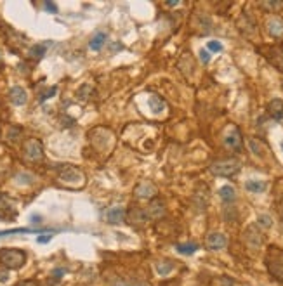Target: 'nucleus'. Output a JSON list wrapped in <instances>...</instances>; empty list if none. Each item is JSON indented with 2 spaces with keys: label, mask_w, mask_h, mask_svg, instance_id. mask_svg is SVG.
Returning a JSON list of instances; mask_svg holds the SVG:
<instances>
[{
  "label": "nucleus",
  "mask_w": 283,
  "mask_h": 286,
  "mask_svg": "<svg viewBox=\"0 0 283 286\" xmlns=\"http://www.w3.org/2000/svg\"><path fill=\"white\" fill-rule=\"evenodd\" d=\"M57 179L68 187H82L85 186V173L82 172L78 166L64 163V165H57Z\"/></svg>",
  "instance_id": "obj_1"
},
{
  "label": "nucleus",
  "mask_w": 283,
  "mask_h": 286,
  "mask_svg": "<svg viewBox=\"0 0 283 286\" xmlns=\"http://www.w3.org/2000/svg\"><path fill=\"white\" fill-rule=\"evenodd\" d=\"M0 264L7 271H17L26 264V252L19 248H2L0 250Z\"/></svg>",
  "instance_id": "obj_2"
},
{
  "label": "nucleus",
  "mask_w": 283,
  "mask_h": 286,
  "mask_svg": "<svg viewBox=\"0 0 283 286\" xmlns=\"http://www.w3.org/2000/svg\"><path fill=\"white\" fill-rule=\"evenodd\" d=\"M266 267L270 274L277 281L283 283V250L278 246H271L266 253Z\"/></svg>",
  "instance_id": "obj_3"
},
{
  "label": "nucleus",
  "mask_w": 283,
  "mask_h": 286,
  "mask_svg": "<svg viewBox=\"0 0 283 286\" xmlns=\"http://www.w3.org/2000/svg\"><path fill=\"white\" fill-rule=\"evenodd\" d=\"M242 163L237 158H224V160H217L209 166V170L217 177H233L240 172Z\"/></svg>",
  "instance_id": "obj_4"
},
{
  "label": "nucleus",
  "mask_w": 283,
  "mask_h": 286,
  "mask_svg": "<svg viewBox=\"0 0 283 286\" xmlns=\"http://www.w3.org/2000/svg\"><path fill=\"white\" fill-rule=\"evenodd\" d=\"M24 158L30 161H40L43 160V146L38 139H26L23 144Z\"/></svg>",
  "instance_id": "obj_5"
},
{
  "label": "nucleus",
  "mask_w": 283,
  "mask_h": 286,
  "mask_svg": "<svg viewBox=\"0 0 283 286\" xmlns=\"http://www.w3.org/2000/svg\"><path fill=\"white\" fill-rule=\"evenodd\" d=\"M125 220L134 227H143L150 222V215L146 213V208H141V206H132L130 210H127Z\"/></svg>",
  "instance_id": "obj_6"
},
{
  "label": "nucleus",
  "mask_w": 283,
  "mask_h": 286,
  "mask_svg": "<svg viewBox=\"0 0 283 286\" xmlns=\"http://www.w3.org/2000/svg\"><path fill=\"white\" fill-rule=\"evenodd\" d=\"M243 240H245V245L249 246L250 250H259L261 245H263V233L259 231L257 226H249L245 229V234H243Z\"/></svg>",
  "instance_id": "obj_7"
},
{
  "label": "nucleus",
  "mask_w": 283,
  "mask_h": 286,
  "mask_svg": "<svg viewBox=\"0 0 283 286\" xmlns=\"http://www.w3.org/2000/svg\"><path fill=\"white\" fill-rule=\"evenodd\" d=\"M134 194H136L137 198H143V200H155L157 194H158V191H157V187H155L153 182H150V180H143V182H139L136 186Z\"/></svg>",
  "instance_id": "obj_8"
},
{
  "label": "nucleus",
  "mask_w": 283,
  "mask_h": 286,
  "mask_svg": "<svg viewBox=\"0 0 283 286\" xmlns=\"http://www.w3.org/2000/svg\"><path fill=\"white\" fill-rule=\"evenodd\" d=\"M266 57L275 68L283 71V43L280 45H273L266 50Z\"/></svg>",
  "instance_id": "obj_9"
},
{
  "label": "nucleus",
  "mask_w": 283,
  "mask_h": 286,
  "mask_svg": "<svg viewBox=\"0 0 283 286\" xmlns=\"http://www.w3.org/2000/svg\"><path fill=\"white\" fill-rule=\"evenodd\" d=\"M242 143H243V137L238 127H233V129L224 136V144H226L228 147H231V149H240Z\"/></svg>",
  "instance_id": "obj_10"
},
{
  "label": "nucleus",
  "mask_w": 283,
  "mask_h": 286,
  "mask_svg": "<svg viewBox=\"0 0 283 286\" xmlns=\"http://www.w3.org/2000/svg\"><path fill=\"white\" fill-rule=\"evenodd\" d=\"M228 245V238L221 233H212L207 236V248L212 250V252H217V250L226 248Z\"/></svg>",
  "instance_id": "obj_11"
},
{
  "label": "nucleus",
  "mask_w": 283,
  "mask_h": 286,
  "mask_svg": "<svg viewBox=\"0 0 283 286\" xmlns=\"http://www.w3.org/2000/svg\"><path fill=\"white\" fill-rule=\"evenodd\" d=\"M16 208H14L12 201L0 193V219H14L16 217Z\"/></svg>",
  "instance_id": "obj_12"
},
{
  "label": "nucleus",
  "mask_w": 283,
  "mask_h": 286,
  "mask_svg": "<svg viewBox=\"0 0 283 286\" xmlns=\"http://www.w3.org/2000/svg\"><path fill=\"white\" fill-rule=\"evenodd\" d=\"M125 215H127V210L123 208V206H111L106 212V220L108 224L117 226V224H122L123 220H125Z\"/></svg>",
  "instance_id": "obj_13"
},
{
  "label": "nucleus",
  "mask_w": 283,
  "mask_h": 286,
  "mask_svg": "<svg viewBox=\"0 0 283 286\" xmlns=\"http://www.w3.org/2000/svg\"><path fill=\"white\" fill-rule=\"evenodd\" d=\"M9 99L14 106H23V104L28 103V94L23 87H12L9 90Z\"/></svg>",
  "instance_id": "obj_14"
},
{
  "label": "nucleus",
  "mask_w": 283,
  "mask_h": 286,
  "mask_svg": "<svg viewBox=\"0 0 283 286\" xmlns=\"http://www.w3.org/2000/svg\"><path fill=\"white\" fill-rule=\"evenodd\" d=\"M165 203H163L162 200H158V198H155V200H151L150 206L146 208V213L150 215V219H162L163 215H165Z\"/></svg>",
  "instance_id": "obj_15"
},
{
  "label": "nucleus",
  "mask_w": 283,
  "mask_h": 286,
  "mask_svg": "<svg viewBox=\"0 0 283 286\" xmlns=\"http://www.w3.org/2000/svg\"><path fill=\"white\" fill-rule=\"evenodd\" d=\"M268 113L273 120H282L283 118V101L282 99H273L268 104Z\"/></svg>",
  "instance_id": "obj_16"
},
{
  "label": "nucleus",
  "mask_w": 283,
  "mask_h": 286,
  "mask_svg": "<svg viewBox=\"0 0 283 286\" xmlns=\"http://www.w3.org/2000/svg\"><path fill=\"white\" fill-rule=\"evenodd\" d=\"M268 31H270L273 37H280L283 33V21L278 19V17H273V19L268 21Z\"/></svg>",
  "instance_id": "obj_17"
},
{
  "label": "nucleus",
  "mask_w": 283,
  "mask_h": 286,
  "mask_svg": "<svg viewBox=\"0 0 283 286\" xmlns=\"http://www.w3.org/2000/svg\"><path fill=\"white\" fill-rule=\"evenodd\" d=\"M266 187H268V184L264 182V180H249V182L245 184V189L247 191H250V193H256V194H259V193H264L266 191Z\"/></svg>",
  "instance_id": "obj_18"
},
{
  "label": "nucleus",
  "mask_w": 283,
  "mask_h": 286,
  "mask_svg": "<svg viewBox=\"0 0 283 286\" xmlns=\"http://www.w3.org/2000/svg\"><path fill=\"white\" fill-rule=\"evenodd\" d=\"M219 196L223 201L231 203V201H235V198H237V191H235V187H231V186H223L219 189Z\"/></svg>",
  "instance_id": "obj_19"
},
{
  "label": "nucleus",
  "mask_w": 283,
  "mask_h": 286,
  "mask_svg": "<svg viewBox=\"0 0 283 286\" xmlns=\"http://www.w3.org/2000/svg\"><path fill=\"white\" fill-rule=\"evenodd\" d=\"M249 146L256 156H264V154H266V147H264V144L259 143V139H256V137H250Z\"/></svg>",
  "instance_id": "obj_20"
},
{
  "label": "nucleus",
  "mask_w": 283,
  "mask_h": 286,
  "mask_svg": "<svg viewBox=\"0 0 283 286\" xmlns=\"http://www.w3.org/2000/svg\"><path fill=\"white\" fill-rule=\"evenodd\" d=\"M148 104H150V108L155 113H162V111L165 110V103H163V99L158 96H151L150 99H148Z\"/></svg>",
  "instance_id": "obj_21"
},
{
  "label": "nucleus",
  "mask_w": 283,
  "mask_h": 286,
  "mask_svg": "<svg viewBox=\"0 0 283 286\" xmlns=\"http://www.w3.org/2000/svg\"><path fill=\"white\" fill-rule=\"evenodd\" d=\"M104 42H106V33H103V31H99V33L96 35V37L90 40L89 47L92 50H101V47L104 45Z\"/></svg>",
  "instance_id": "obj_22"
},
{
  "label": "nucleus",
  "mask_w": 283,
  "mask_h": 286,
  "mask_svg": "<svg viewBox=\"0 0 283 286\" xmlns=\"http://www.w3.org/2000/svg\"><path fill=\"white\" fill-rule=\"evenodd\" d=\"M172 269H174V264L170 262V260H163V262L157 264V273L160 274V276H167V274H170V271Z\"/></svg>",
  "instance_id": "obj_23"
},
{
  "label": "nucleus",
  "mask_w": 283,
  "mask_h": 286,
  "mask_svg": "<svg viewBox=\"0 0 283 286\" xmlns=\"http://www.w3.org/2000/svg\"><path fill=\"white\" fill-rule=\"evenodd\" d=\"M45 50H47V45L45 43H38V45H33L30 50V56L33 57V59H42L43 56H45Z\"/></svg>",
  "instance_id": "obj_24"
},
{
  "label": "nucleus",
  "mask_w": 283,
  "mask_h": 286,
  "mask_svg": "<svg viewBox=\"0 0 283 286\" xmlns=\"http://www.w3.org/2000/svg\"><path fill=\"white\" fill-rule=\"evenodd\" d=\"M176 248H177V252L183 253V255H193V253L198 250V245H195V243H184V245H177Z\"/></svg>",
  "instance_id": "obj_25"
},
{
  "label": "nucleus",
  "mask_w": 283,
  "mask_h": 286,
  "mask_svg": "<svg viewBox=\"0 0 283 286\" xmlns=\"http://www.w3.org/2000/svg\"><path fill=\"white\" fill-rule=\"evenodd\" d=\"M261 7L266 9V10H271V12H275V10L283 9V2H271V0H266V2H261Z\"/></svg>",
  "instance_id": "obj_26"
},
{
  "label": "nucleus",
  "mask_w": 283,
  "mask_h": 286,
  "mask_svg": "<svg viewBox=\"0 0 283 286\" xmlns=\"http://www.w3.org/2000/svg\"><path fill=\"white\" fill-rule=\"evenodd\" d=\"M273 226V220H271L270 215H259L257 219V227H264V229H270Z\"/></svg>",
  "instance_id": "obj_27"
},
{
  "label": "nucleus",
  "mask_w": 283,
  "mask_h": 286,
  "mask_svg": "<svg viewBox=\"0 0 283 286\" xmlns=\"http://www.w3.org/2000/svg\"><path fill=\"white\" fill-rule=\"evenodd\" d=\"M90 92H92V89H90L89 83H85V85H82L80 89H78L77 96L80 97L82 101H85V99H89V97H90Z\"/></svg>",
  "instance_id": "obj_28"
},
{
  "label": "nucleus",
  "mask_w": 283,
  "mask_h": 286,
  "mask_svg": "<svg viewBox=\"0 0 283 286\" xmlns=\"http://www.w3.org/2000/svg\"><path fill=\"white\" fill-rule=\"evenodd\" d=\"M207 49H209V50H212V52H221V50H223V45H221V42L212 40V42H209V45H207Z\"/></svg>",
  "instance_id": "obj_29"
},
{
  "label": "nucleus",
  "mask_w": 283,
  "mask_h": 286,
  "mask_svg": "<svg viewBox=\"0 0 283 286\" xmlns=\"http://www.w3.org/2000/svg\"><path fill=\"white\" fill-rule=\"evenodd\" d=\"M16 286H40L37 280H23V281H17Z\"/></svg>",
  "instance_id": "obj_30"
},
{
  "label": "nucleus",
  "mask_w": 283,
  "mask_h": 286,
  "mask_svg": "<svg viewBox=\"0 0 283 286\" xmlns=\"http://www.w3.org/2000/svg\"><path fill=\"white\" fill-rule=\"evenodd\" d=\"M200 61H202L203 64H207L210 61V52L207 49H202L200 50Z\"/></svg>",
  "instance_id": "obj_31"
},
{
  "label": "nucleus",
  "mask_w": 283,
  "mask_h": 286,
  "mask_svg": "<svg viewBox=\"0 0 283 286\" xmlns=\"http://www.w3.org/2000/svg\"><path fill=\"white\" fill-rule=\"evenodd\" d=\"M54 94H56V87H52V89L49 90V92L47 94H43V96L40 97V101H45V99H49L50 96H54Z\"/></svg>",
  "instance_id": "obj_32"
},
{
  "label": "nucleus",
  "mask_w": 283,
  "mask_h": 286,
  "mask_svg": "<svg viewBox=\"0 0 283 286\" xmlns=\"http://www.w3.org/2000/svg\"><path fill=\"white\" fill-rule=\"evenodd\" d=\"M7 278H9V273H7V269L5 271H0V283H5Z\"/></svg>",
  "instance_id": "obj_33"
},
{
  "label": "nucleus",
  "mask_w": 283,
  "mask_h": 286,
  "mask_svg": "<svg viewBox=\"0 0 283 286\" xmlns=\"http://www.w3.org/2000/svg\"><path fill=\"white\" fill-rule=\"evenodd\" d=\"M111 286H132L130 283H127V281H122V280H117L111 283Z\"/></svg>",
  "instance_id": "obj_34"
},
{
  "label": "nucleus",
  "mask_w": 283,
  "mask_h": 286,
  "mask_svg": "<svg viewBox=\"0 0 283 286\" xmlns=\"http://www.w3.org/2000/svg\"><path fill=\"white\" fill-rule=\"evenodd\" d=\"M45 9L47 10H52V12H56V5H54V3H50V2H45Z\"/></svg>",
  "instance_id": "obj_35"
},
{
  "label": "nucleus",
  "mask_w": 283,
  "mask_h": 286,
  "mask_svg": "<svg viewBox=\"0 0 283 286\" xmlns=\"http://www.w3.org/2000/svg\"><path fill=\"white\" fill-rule=\"evenodd\" d=\"M49 240H50V236H45V238H40L38 241H40V243H43V241H49Z\"/></svg>",
  "instance_id": "obj_36"
},
{
  "label": "nucleus",
  "mask_w": 283,
  "mask_h": 286,
  "mask_svg": "<svg viewBox=\"0 0 283 286\" xmlns=\"http://www.w3.org/2000/svg\"><path fill=\"white\" fill-rule=\"evenodd\" d=\"M177 3H179V2H177V0H176V2H167V5H170V7H174V5H177Z\"/></svg>",
  "instance_id": "obj_37"
},
{
  "label": "nucleus",
  "mask_w": 283,
  "mask_h": 286,
  "mask_svg": "<svg viewBox=\"0 0 283 286\" xmlns=\"http://www.w3.org/2000/svg\"><path fill=\"white\" fill-rule=\"evenodd\" d=\"M282 149H283V144H282Z\"/></svg>",
  "instance_id": "obj_38"
}]
</instances>
